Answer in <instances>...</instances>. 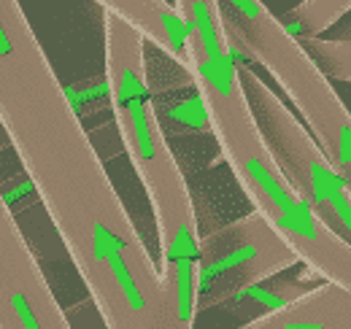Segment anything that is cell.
Wrapping results in <instances>:
<instances>
[{"label":"cell","instance_id":"9c48e42d","mask_svg":"<svg viewBox=\"0 0 351 329\" xmlns=\"http://www.w3.org/2000/svg\"><path fill=\"white\" fill-rule=\"evenodd\" d=\"M349 11L351 0H303L278 22L287 27L289 36L306 41V38H322V33H327Z\"/></svg>","mask_w":351,"mask_h":329},{"label":"cell","instance_id":"7c38bea8","mask_svg":"<svg viewBox=\"0 0 351 329\" xmlns=\"http://www.w3.org/2000/svg\"><path fill=\"white\" fill-rule=\"evenodd\" d=\"M306 54L313 60V65L330 79V82L351 84V41L338 38H306L298 41Z\"/></svg>","mask_w":351,"mask_h":329},{"label":"cell","instance_id":"3957f363","mask_svg":"<svg viewBox=\"0 0 351 329\" xmlns=\"http://www.w3.org/2000/svg\"><path fill=\"white\" fill-rule=\"evenodd\" d=\"M100 11L108 103L122 146L154 213L160 278L178 327L195 329V319L200 316L195 294V265L200 251L195 200L154 108L146 68V43L117 14L106 8Z\"/></svg>","mask_w":351,"mask_h":329},{"label":"cell","instance_id":"8fae6325","mask_svg":"<svg viewBox=\"0 0 351 329\" xmlns=\"http://www.w3.org/2000/svg\"><path fill=\"white\" fill-rule=\"evenodd\" d=\"M281 276H276V278H270V281H263L260 287L249 289V291H243V294H238L232 302H227L224 308H232V310H249V321L252 319H260L265 313H270V310H276V308H281V305H287V302H292V300H298L300 294H306L308 289H313L316 284H300V281H278Z\"/></svg>","mask_w":351,"mask_h":329},{"label":"cell","instance_id":"5b68a950","mask_svg":"<svg viewBox=\"0 0 351 329\" xmlns=\"http://www.w3.org/2000/svg\"><path fill=\"white\" fill-rule=\"evenodd\" d=\"M238 79L267 151L316 219L351 246V189L292 108L238 54Z\"/></svg>","mask_w":351,"mask_h":329},{"label":"cell","instance_id":"ba28073f","mask_svg":"<svg viewBox=\"0 0 351 329\" xmlns=\"http://www.w3.org/2000/svg\"><path fill=\"white\" fill-rule=\"evenodd\" d=\"M100 8L117 14L143 38L168 54L176 65H189V27L176 3L168 0H100Z\"/></svg>","mask_w":351,"mask_h":329},{"label":"cell","instance_id":"52a82bcc","mask_svg":"<svg viewBox=\"0 0 351 329\" xmlns=\"http://www.w3.org/2000/svg\"><path fill=\"white\" fill-rule=\"evenodd\" d=\"M238 329H351V291L319 281L298 300Z\"/></svg>","mask_w":351,"mask_h":329},{"label":"cell","instance_id":"6da1fadb","mask_svg":"<svg viewBox=\"0 0 351 329\" xmlns=\"http://www.w3.org/2000/svg\"><path fill=\"white\" fill-rule=\"evenodd\" d=\"M0 127L106 329H181L92 138L16 0H0Z\"/></svg>","mask_w":351,"mask_h":329},{"label":"cell","instance_id":"7a4b0ae2","mask_svg":"<svg viewBox=\"0 0 351 329\" xmlns=\"http://www.w3.org/2000/svg\"><path fill=\"white\" fill-rule=\"evenodd\" d=\"M189 27V65L208 127L254 213L292 246L316 278L351 289V246L335 238L289 186L267 151L238 79V51L221 30L214 0H176Z\"/></svg>","mask_w":351,"mask_h":329},{"label":"cell","instance_id":"30bf717a","mask_svg":"<svg viewBox=\"0 0 351 329\" xmlns=\"http://www.w3.org/2000/svg\"><path fill=\"white\" fill-rule=\"evenodd\" d=\"M33 267H38V259L33 248L27 246L11 208L0 192V287Z\"/></svg>","mask_w":351,"mask_h":329},{"label":"cell","instance_id":"8992f818","mask_svg":"<svg viewBox=\"0 0 351 329\" xmlns=\"http://www.w3.org/2000/svg\"><path fill=\"white\" fill-rule=\"evenodd\" d=\"M298 265L300 259L292 246L254 210L208 235H200L195 265L197 313L224 308L238 294L289 273Z\"/></svg>","mask_w":351,"mask_h":329},{"label":"cell","instance_id":"277c9868","mask_svg":"<svg viewBox=\"0 0 351 329\" xmlns=\"http://www.w3.org/2000/svg\"><path fill=\"white\" fill-rule=\"evenodd\" d=\"M221 30L232 49L257 62L292 100L295 117L338 167L351 189V111L332 82L313 65L306 49L260 0H214Z\"/></svg>","mask_w":351,"mask_h":329}]
</instances>
